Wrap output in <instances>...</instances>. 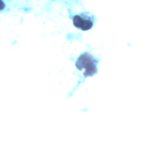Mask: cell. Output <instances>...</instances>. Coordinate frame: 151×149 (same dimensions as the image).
Returning a JSON list of instances; mask_svg holds the SVG:
<instances>
[{"mask_svg": "<svg viewBox=\"0 0 151 149\" xmlns=\"http://www.w3.org/2000/svg\"><path fill=\"white\" fill-rule=\"evenodd\" d=\"M98 63L97 58L88 52H84L77 58L75 66L79 71L83 72L84 78H86L93 76L97 73Z\"/></svg>", "mask_w": 151, "mask_h": 149, "instance_id": "obj_1", "label": "cell"}, {"mask_svg": "<svg viewBox=\"0 0 151 149\" xmlns=\"http://www.w3.org/2000/svg\"><path fill=\"white\" fill-rule=\"evenodd\" d=\"M94 21L93 15L85 12L76 15L73 18L74 26L82 31H87L91 29L94 25Z\"/></svg>", "mask_w": 151, "mask_h": 149, "instance_id": "obj_2", "label": "cell"}]
</instances>
